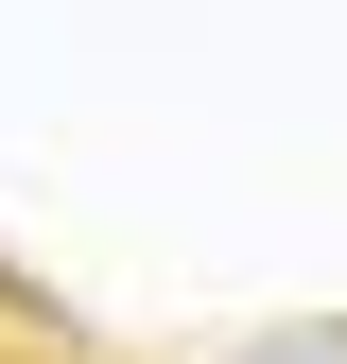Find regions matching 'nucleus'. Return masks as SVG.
<instances>
[{
    "label": "nucleus",
    "instance_id": "f257e3e1",
    "mask_svg": "<svg viewBox=\"0 0 347 364\" xmlns=\"http://www.w3.org/2000/svg\"><path fill=\"white\" fill-rule=\"evenodd\" d=\"M278 364H330V347H278Z\"/></svg>",
    "mask_w": 347,
    "mask_h": 364
}]
</instances>
